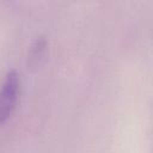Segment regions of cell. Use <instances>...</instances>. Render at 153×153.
Listing matches in <instances>:
<instances>
[{
	"instance_id": "1",
	"label": "cell",
	"mask_w": 153,
	"mask_h": 153,
	"mask_svg": "<svg viewBox=\"0 0 153 153\" xmlns=\"http://www.w3.org/2000/svg\"><path fill=\"white\" fill-rule=\"evenodd\" d=\"M19 93V75L12 69L5 75L0 87V126H2L12 115Z\"/></svg>"
},
{
	"instance_id": "2",
	"label": "cell",
	"mask_w": 153,
	"mask_h": 153,
	"mask_svg": "<svg viewBox=\"0 0 153 153\" xmlns=\"http://www.w3.org/2000/svg\"><path fill=\"white\" fill-rule=\"evenodd\" d=\"M47 38L44 36H39L36 38V41L32 43L29 55H27V65L30 67H36L37 65H39L41 60L43 59L45 50H47Z\"/></svg>"
}]
</instances>
